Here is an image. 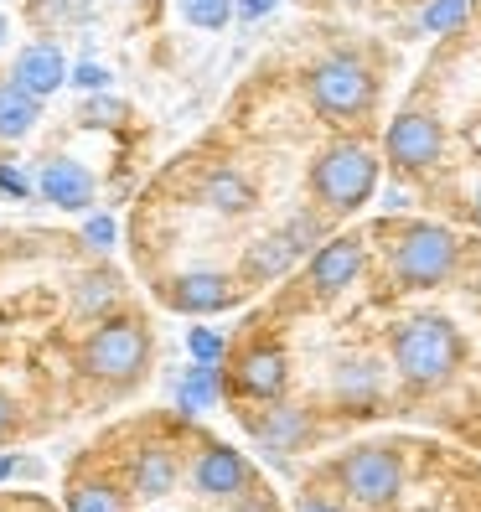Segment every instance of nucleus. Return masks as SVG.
<instances>
[{
  "mask_svg": "<svg viewBox=\"0 0 481 512\" xmlns=\"http://www.w3.org/2000/svg\"><path fill=\"white\" fill-rule=\"evenodd\" d=\"M368 264V249L357 233H342V238H321V244L311 249V264H306V285L316 300H337L347 285H357V275H363Z\"/></svg>",
  "mask_w": 481,
  "mask_h": 512,
  "instance_id": "obj_8",
  "label": "nucleus"
},
{
  "mask_svg": "<svg viewBox=\"0 0 481 512\" xmlns=\"http://www.w3.org/2000/svg\"><path fill=\"white\" fill-rule=\"evenodd\" d=\"M37 119H42V99H32L11 78L0 83V140H26L37 130Z\"/></svg>",
  "mask_w": 481,
  "mask_h": 512,
  "instance_id": "obj_17",
  "label": "nucleus"
},
{
  "mask_svg": "<svg viewBox=\"0 0 481 512\" xmlns=\"http://www.w3.org/2000/svg\"><path fill=\"white\" fill-rule=\"evenodd\" d=\"M337 394L342 399H373L378 394V363H363V357L342 363L337 368Z\"/></svg>",
  "mask_w": 481,
  "mask_h": 512,
  "instance_id": "obj_22",
  "label": "nucleus"
},
{
  "mask_svg": "<svg viewBox=\"0 0 481 512\" xmlns=\"http://www.w3.org/2000/svg\"><path fill=\"white\" fill-rule=\"evenodd\" d=\"M11 471H21V461H11V456H0V481H6Z\"/></svg>",
  "mask_w": 481,
  "mask_h": 512,
  "instance_id": "obj_32",
  "label": "nucleus"
},
{
  "mask_svg": "<svg viewBox=\"0 0 481 512\" xmlns=\"http://www.w3.org/2000/svg\"><path fill=\"white\" fill-rule=\"evenodd\" d=\"M78 368H83V378L109 383V388L140 383L145 368H150V331H145V321H135V316H104V326L83 342Z\"/></svg>",
  "mask_w": 481,
  "mask_h": 512,
  "instance_id": "obj_3",
  "label": "nucleus"
},
{
  "mask_svg": "<svg viewBox=\"0 0 481 512\" xmlns=\"http://www.w3.org/2000/svg\"><path fill=\"white\" fill-rule=\"evenodd\" d=\"M6 37H11V26H6V11H0V47H6Z\"/></svg>",
  "mask_w": 481,
  "mask_h": 512,
  "instance_id": "obj_33",
  "label": "nucleus"
},
{
  "mask_svg": "<svg viewBox=\"0 0 481 512\" xmlns=\"http://www.w3.org/2000/svg\"><path fill=\"white\" fill-rule=\"evenodd\" d=\"M42 512H47V507H42Z\"/></svg>",
  "mask_w": 481,
  "mask_h": 512,
  "instance_id": "obj_35",
  "label": "nucleus"
},
{
  "mask_svg": "<svg viewBox=\"0 0 481 512\" xmlns=\"http://www.w3.org/2000/svg\"><path fill=\"white\" fill-rule=\"evenodd\" d=\"M130 487H135V497H166L176 487V456L166 445H145L130 466Z\"/></svg>",
  "mask_w": 481,
  "mask_h": 512,
  "instance_id": "obj_16",
  "label": "nucleus"
},
{
  "mask_svg": "<svg viewBox=\"0 0 481 512\" xmlns=\"http://www.w3.org/2000/svg\"><path fill=\"white\" fill-rule=\"evenodd\" d=\"M83 290H73V311L78 316H99L104 306H114L119 295H125V280L114 275V269H94V275L78 280Z\"/></svg>",
  "mask_w": 481,
  "mask_h": 512,
  "instance_id": "obj_21",
  "label": "nucleus"
},
{
  "mask_svg": "<svg viewBox=\"0 0 481 512\" xmlns=\"http://www.w3.org/2000/svg\"><path fill=\"white\" fill-rule=\"evenodd\" d=\"M471 16V0H430L425 6V32H456Z\"/></svg>",
  "mask_w": 481,
  "mask_h": 512,
  "instance_id": "obj_24",
  "label": "nucleus"
},
{
  "mask_svg": "<svg viewBox=\"0 0 481 512\" xmlns=\"http://www.w3.org/2000/svg\"><path fill=\"white\" fill-rule=\"evenodd\" d=\"M166 300H171V311H182V316H213V311H228L238 300V285L228 275H218V269H187V275L171 280Z\"/></svg>",
  "mask_w": 481,
  "mask_h": 512,
  "instance_id": "obj_10",
  "label": "nucleus"
},
{
  "mask_svg": "<svg viewBox=\"0 0 481 512\" xmlns=\"http://www.w3.org/2000/svg\"><path fill=\"white\" fill-rule=\"evenodd\" d=\"M254 435H259L264 450H275V456H290V450H300V445L311 440V414L280 404V409H269V414L254 419Z\"/></svg>",
  "mask_w": 481,
  "mask_h": 512,
  "instance_id": "obj_14",
  "label": "nucleus"
},
{
  "mask_svg": "<svg viewBox=\"0 0 481 512\" xmlns=\"http://www.w3.org/2000/svg\"><path fill=\"white\" fill-rule=\"evenodd\" d=\"M285 383H290V357L275 342H254L233 368V388L244 399H280Z\"/></svg>",
  "mask_w": 481,
  "mask_h": 512,
  "instance_id": "obj_9",
  "label": "nucleus"
},
{
  "mask_svg": "<svg viewBox=\"0 0 481 512\" xmlns=\"http://www.w3.org/2000/svg\"><path fill=\"white\" fill-rule=\"evenodd\" d=\"M388 352H394V368L409 388H440L456 378L461 357H466V337L445 316H409L394 326V337H388Z\"/></svg>",
  "mask_w": 481,
  "mask_h": 512,
  "instance_id": "obj_1",
  "label": "nucleus"
},
{
  "mask_svg": "<svg viewBox=\"0 0 481 512\" xmlns=\"http://www.w3.org/2000/svg\"><path fill=\"white\" fill-rule=\"evenodd\" d=\"M11 425H16V409H11L6 394H0V435H11Z\"/></svg>",
  "mask_w": 481,
  "mask_h": 512,
  "instance_id": "obj_31",
  "label": "nucleus"
},
{
  "mask_svg": "<svg viewBox=\"0 0 481 512\" xmlns=\"http://www.w3.org/2000/svg\"><path fill=\"white\" fill-rule=\"evenodd\" d=\"M461 259V244L456 233L440 228V223H409L394 233L388 244V269L404 290H430V285H445L450 269Z\"/></svg>",
  "mask_w": 481,
  "mask_h": 512,
  "instance_id": "obj_5",
  "label": "nucleus"
},
{
  "mask_svg": "<svg viewBox=\"0 0 481 512\" xmlns=\"http://www.w3.org/2000/svg\"><path fill=\"white\" fill-rule=\"evenodd\" d=\"M280 0H233V16H244V21H259L264 11H275Z\"/></svg>",
  "mask_w": 481,
  "mask_h": 512,
  "instance_id": "obj_30",
  "label": "nucleus"
},
{
  "mask_svg": "<svg viewBox=\"0 0 481 512\" xmlns=\"http://www.w3.org/2000/svg\"><path fill=\"white\" fill-rule=\"evenodd\" d=\"M187 347H192L197 363H218V357H223V337H218V331H207V326L187 331Z\"/></svg>",
  "mask_w": 481,
  "mask_h": 512,
  "instance_id": "obj_25",
  "label": "nucleus"
},
{
  "mask_svg": "<svg viewBox=\"0 0 481 512\" xmlns=\"http://www.w3.org/2000/svg\"><path fill=\"white\" fill-rule=\"evenodd\" d=\"M11 83L47 104L57 88L68 83V63H63V52H57V42H32V47H21L16 63H11Z\"/></svg>",
  "mask_w": 481,
  "mask_h": 512,
  "instance_id": "obj_11",
  "label": "nucleus"
},
{
  "mask_svg": "<svg viewBox=\"0 0 481 512\" xmlns=\"http://www.w3.org/2000/svg\"><path fill=\"white\" fill-rule=\"evenodd\" d=\"M223 394V383H218V363H197L187 368L182 388H176V409L182 414H202V409H213Z\"/></svg>",
  "mask_w": 481,
  "mask_h": 512,
  "instance_id": "obj_19",
  "label": "nucleus"
},
{
  "mask_svg": "<svg viewBox=\"0 0 481 512\" xmlns=\"http://www.w3.org/2000/svg\"><path fill=\"white\" fill-rule=\"evenodd\" d=\"M37 187H42V197H47L52 207H68V213H83V207L94 202V192H99L94 171L78 166V161H68V156H52V161L42 166V176H37Z\"/></svg>",
  "mask_w": 481,
  "mask_h": 512,
  "instance_id": "obj_12",
  "label": "nucleus"
},
{
  "mask_svg": "<svg viewBox=\"0 0 481 512\" xmlns=\"http://www.w3.org/2000/svg\"><path fill=\"white\" fill-rule=\"evenodd\" d=\"M68 83H78V88H104V83H109V73H104L99 63H78V68L68 73Z\"/></svg>",
  "mask_w": 481,
  "mask_h": 512,
  "instance_id": "obj_27",
  "label": "nucleus"
},
{
  "mask_svg": "<svg viewBox=\"0 0 481 512\" xmlns=\"http://www.w3.org/2000/svg\"><path fill=\"white\" fill-rule=\"evenodd\" d=\"M68 512H130V502L114 481L88 476V481H73L68 487Z\"/></svg>",
  "mask_w": 481,
  "mask_h": 512,
  "instance_id": "obj_20",
  "label": "nucleus"
},
{
  "mask_svg": "<svg viewBox=\"0 0 481 512\" xmlns=\"http://www.w3.org/2000/svg\"><path fill=\"white\" fill-rule=\"evenodd\" d=\"M0 192H6V197H32V182H26V176L16 171V166H0Z\"/></svg>",
  "mask_w": 481,
  "mask_h": 512,
  "instance_id": "obj_26",
  "label": "nucleus"
},
{
  "mask_svg": "<svg viewBox=\"0 0 481 512\" xmlns=\"http://www.w3.org/2000/svg\"><path fill=\"white\" fill-rule=\"evenodd\" d=\"M332 476H337V487L357 507H368V512H388L399 502V492H404V461H399V450H388V445L347 450Z\"/></svg>",
  "mask_w": 481,
  "mask_h": 512,
  "instance_id": "obj_6",
  "label": "nucleus"
},
{
  "mask_svg": "<svg viewBox=\"0 0 481 512\" xmlns=\"http://www.w3.org/2000/svg\"><path fill=\"white\" fill-rule=\"evenodd\" d=\"M306 187L316 197L321 213H357L373 192H378V156L363 140H332L311 161Z\"/></svg>",
  "mask_w": 481,
  "mask_h": 512,
  "instance_id": "obj_2",
  "label": "nucleus"
},
{
  "mask_svg": "<svg viewBox=\"0 0 481 512\" xmlns=\"http://www.w3.org/2000/svg\"><path fill=\"white\" fill-rule=\"evenodd\" d=\"M300 259V249L290 244V233L280 228V233H269V238H259V244L244 254V264H238V275L244 280H275V275H285V269Z\"/></svg>",
  "mask_w": 481,
  "mask_h": 512,
  "instance_id": "obj_15",
  "label": "nucleus"
},
{
  "mask_svg": "<svg viewBox=\"0 0 481 512\" xmlns=\"http://www.w3.org/2000/svg\"><path fill=\"white\" fill-rule=\"evenodd\" d=\"M295 512H347L342 502H332V497H321V492H306L295 502Z\"/></svg>",
  "mask_w": 481,
  "mask_h": 512,
  "instance_id": "obj_28",
  "label": "nucleus"
},
{
  "mask_svg": "<svg viewBox=\"0 0 481 512\" xmlns=\"http://www.w3.org/2000/svg\"><path fill=\"white\" fill-rule=\"evenodd\" d=\"M192 481H197L202 497H238V492H244V481H249V466H244V456H238V450L207 445L202 461H197V471H192Z\"/></svg>",
  "mask_w": 481,
  "mask_h": 512,
  "instance_id": "obj_13",
  "label": "nucleus"
},
{
  "mask_svg": "<svg viewBox=\"0 0 481 512\" xmlns=\"http://www.w3.org/2000/svg\"><path fill=\"white\" fill-rule=\"evenodd\" d=\"M306 94H311V109L321 119H332V125H352V119H363L378 99V78L363 57L352 52H332L321 57V63L306 73Z\"/></svg>",
  "mask_w": 481,
  "mask_h": 512,
  "instance_id": "obj_4",
  "label": "nucleus"
},
{
  "mask_svg": "<svg viewBox=\"0 0 481 512\" xmlns=\"http://www.w3.org/2000/svg\"><path fill=\"white\" fill-rule=\"evenodd\" d=\"M176 6H182V16L192 26H202V32H223L233 21V0H176Z\"/></svg>",
  "mask_w": 481,
  "mask_h": 512,
  "instance_id": "obj_23",
  "label": "nucleus"
},
{
  "mask_svg": "<svg viewBox=\"0 0 481 512\" xmlns=\"http://www.w3.org/2000/svg\"><path fill=\"white\" fill-rule=\"evenodd\" d=\"M202 202L218 207V213H249L254 207V182H244L238 171H213L202 182Z\"/></svg>",
  "mask_w": 481,
  "mask_h": 512,
  "instance_id": "obj_18",
  "label": "nucleus"
},
{
  "mask_svg": "<svg viewBox=\"0 0 481 512\" xmlns=\"http://www.w3.org/2000/svg\"><path fill=\"white\" fill-rule=\"evenodd\" d=\"M440 150H445V130H440V119L430 109H404L394 125H388V135H383L388 166L404 171V176L430 171L440 161Z\"/></svg>",
  "mask_w": 481,
  "mask_h": 512,
  "instance_id": "obj_7",
  "label": "nucleus"
},
{
  "mask_svg": "<svg viewBox=\"0 0 481 512\" xmlns=\"http://www.w3.org/2000/svg\"><path fill=\"white\" fill-rule=\"evenodd\" d=\"M88 244L109 249V244H114V223H109V218H88Z\"/></svg>",
  "mask_w": 481,
  "mask_h": 512,
  "instance_id": "obj_29",
  "label": "nucleus"
},
{
  "mask_svg": "<svg viewBox=\"0 0 481 512\" xmlns=\"http://www.w3.org/2000/svg\"><path fill=\"white\" fill-rule=\"evenodd\" d=\"M471 218L481 223V192H476V202H471Z\"/></svg>",
  "mask_w": 481,
  "mask_h": 512,
  "instance_id": "obj_34",
  "label": "nucleus"
}]
</instances>
